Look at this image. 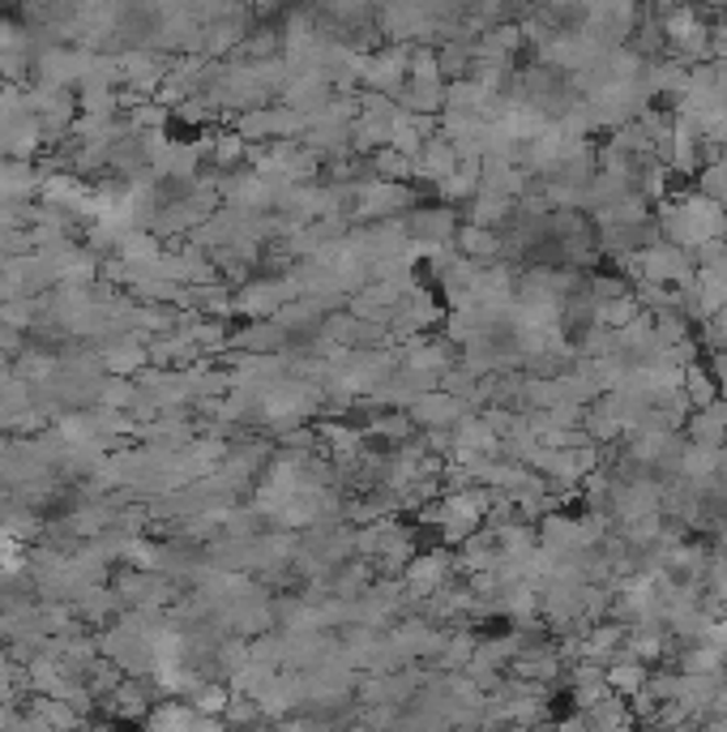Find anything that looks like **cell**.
Instances as JSON below:
<instances>
[{"instance_id":"obj_1","label":"cell","mask_w":727,"mask_h":732,"mask_svg":"<svg viewBox=\"0 0 727 732\" xmlns=\"http://www.w3.org/2000/svg\"><path fill=\"white\" fill-rule=\"evenodd\" d=\"M690 441H697V446H711V450H724V441H727V403L711 398L706 407H693Z\"/></svg>"}]
</instances>
